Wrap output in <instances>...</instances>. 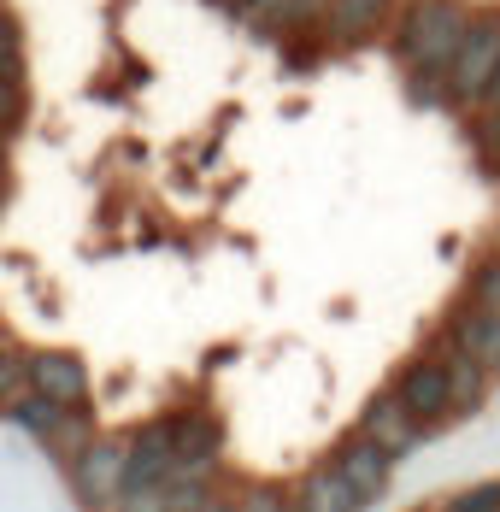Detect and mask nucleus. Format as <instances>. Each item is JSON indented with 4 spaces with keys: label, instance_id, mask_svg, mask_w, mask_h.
Returning a JSON list of instances; mask_svg holds the SVG:
<instances>
[{
    "label": "nucleus",
    "instance_id": "f257e3e1",
    "mask_svg": "<svg viewBox=\"0 0 500 512\" xmlns=\"http://www.w3.org/2000/svg\"><path fill=\"white\" fill-rule=\"evenodd\" d=\"M471 18H477V12H471L465 0H406L400 30H395V53L424 95H430V89H448L453 53L465 42Z\"/></svg>",
    "mask_w": 500,
    "mask_h": 512
},
{
    "label": "nucleus",
    "instance_id": "f03ea898",
    "mask_svg": "<svg viewBox=\"0 0 500 512\" xmlns=\"http://www.w3.org/2000/svg\"><path fill=\"white\" fill-rule=\"evenodd\" d=\"M71 489L77 501L95 512H112L130 489V442L124 436H95L77 460H71Z\"/></svg>",
    "mask_w": 500,
    "mask_h": 512
},
{
    "label": "nucleus",
    "instance_id": "7ed1b4c3",
    "mask_svg": "<svg viewBox=\"0 0 500 512\" xmlns=\"http://www.w3.org/2000/svg\"><path fill=\"white\" fill-rule=\"evenodd\" d=\"M495 71H500V12L495 18H471V30H465V42H459V53H453V71H448L453 101L483 106Z\"/></svg>",
    "mask_w": 500,
    "mask_h": 512
},
{
    "label": "nucleus",
    "instance_id": "20e7f679",
    "mask_svg": "<svg viewBox=\"0 0 500 512\" xmlns=\"http://www.w3.org/2000/svg\"><path fill=\"white\" fill-rule=\"evenodd\" d=\"M395 395L400 407L412 412L424 430H436V424H448V418H459L453 412V383H448V365L436 354H418L406 371L395 377Z\"/></svg>",
    "mask_w": 500,
    "mask_h": 512
},
{
    "label": "nucleus",
    "instance_id": "39448f33",
    "mask_svg": "<svg viewBox=\"0 0 500 512\" xmlns=\"http://www.w3.org/2000/svg\"><path fill=\"white\" fill-rule=\"evenodd\" d=\"M359 436H365L371 448H383V454L400 465L406 454H418V442H424L430 430H424L412 412L400 407L395 389H383V395H371V401H365V412H359Z\"/></svg>",
    "mask_w": 500,
    "mask_h": 512
},
{
    "label": "nucleus",
    "instance_id": "423d86ee",
    "mask_svg": "<svg viewBox=\"0 0 500 512\" xmlns=\"http://www.w3.org/2000/svg\"><path fill=\"white\" fill-rule=\"evenodd\" d=\"M30 389L59 412H83L89 407V365L71 348H42V354H30Z\"/></svg>",
    "mask_w": 500,
    "mask_h": 512
},
{
    "label": "nucleus",
    "instance_id": "0eeeda50",
    "mask_svg": "<svg viewBox=\"0 0 500 512\" xmlns=\"http://www.w3.org/2000/svg\"><path fill=\"white\" fill-rule=\"evenodd\" d=\"M395 12H400V0H330V6H324V30H330V42L359 48V42H371L377 30H389Z\"/></svg>",
    "mask_w": 500,
    "mask_h": 512
},
{
    "label": "nucleus",
    "instance_id": "6e6552de",
    "mask_svg": "<svg viewBox=\"0 0 500 512\" xmlns=\"http://www.w3.org/2000/svg\"><path fill=\"white\" fill-rule=\"evenodd\" d=\"M330 465H336L353 489L365 495V507H371V501H383V495H389V483H395V460H389L383 448H371L365 436H348V442L330 454Z\"/></svg>",
    "mask_w": 500,
    "mask_h": 512
},
{
    "label": "nucleus",
    "instance_id": "1a4fd4ad",
    "mask_svg": "<svg viewBox=\"0 0 500 512\" xmlns=\"http://www.w3.org/2000/svg\"><path fill=\"white\" fill-rule=\"evenodd\" d=\"M124 442H130V489H142V483H171V471H177V442H171L165 418L130 430Z\"/></svg>",
    "mask_w": 500,
    "mask_h": 512
},
{
    "label": "nucleus",
    "instance_id": "9d476101",
    "mask_svg": "<svg viewBox=\"0 0 500 512\" xmlns=\"http://www.w3.org/2000/svg\"><path fill=\"white\" fill-rule=\"evenodd\" d=\"M295 512H365V495L324 460L295 483Z\"/></svg>",
    "mask_w": 500,
    "mask_h": 512
},
{
    "label": "nucleus",
    "instance_id": "9b49d317",
    "mask_svg": "<svg viewBox=\"0 0 500 512\" xmlns=\"http://www.w3.org/2000/svg\"><path fill=\"white\" fill-rule=\"evenodd\" d=\"M436 359L448 365V383H453V412L459 418H471V412L483 407V395H489V365H477V359L465 354L453 336H442V348H436Z\"/></svg>",
    "mask_w": 500,
    "mask_h": 512
},
{
    "label": "nucleus",
    "instance_id": "f8f14e48",
    "mask_svg": "<svg viewBox=\"0 0 500 512\" xmlns=\"http://www.w3.org/2000/svg\"><path fill=\"white\" fill-rule=\"evenodd\" d=\"M448 336L465 348V354L477 359V365H489L500 371V312H483V307H459L448 318Z\"/></svg>",
    "mask_w": 500,
    "mask_h": 512
},
{
    "label": "nucleus",
    "instance_id": "ddd939ff",
    "mask_svg": "<svg viewBox=\"0 0 500 512\" xmlns=\"http://www.w3.org/2000/svg\"><path fill=\"white\" fill-rule=\"evenodd\" d=\"M212 483H142V489H124V501L112 512H200Z\"/></svg>",
    "mask_w": 500,
    "mask_h": 512
},
{
    "label": "nucleus",
    "instance_id": "4468645a",
    "mask_svg": "<svg viewBox=\"0 0 500 512\" xmlns=\"http://www.w3.org/2000/svg\"><path fill=\"white\" fill-rule=\"evenodd\" d=\"M324 6H330V0H265V6L248 12V24L283 36V30H300V24H324Z\"/></svg>",
    "mask_w": 500,
    "mask_h": 512
},
{
    "label": "nucleus",
    "instance_id": "2eb2a0df",
    "mask_svg": "<svg viewBox=\"0 0 500 512\" xmlns=\"http://www.w3.org/2000/svg\"><path fill=\"white\" fill-rule=\"evenodd\" d=\"M6 418H12L24 436H42V442H53V430L65 424V412L53 407V401H42L36 389H24L18 401H6Z\"/></svg>",
    "mask_w": 500,
    "mask_h": 512
},
{
    "label": "nucleus",
    "instance_id": "dca6fc26",
    "mask_svg": "<svg viewBox=\"0 0 500 512\" xmlns=\"http://www.w3.org/2000/svg\"><path fill=\"white\" fill-rule=\"evenodd\" d=\"M236 512H295V489H283V483H248V489H236Z\"/></svg>",
    "mask_w": 500,
    "mask_h": 512
},
{
    "label": "nucleus",
    "instance_id": "f3484780",
    "mask_svg": "<svg viewBox=\"0 0 500 512\" xmlns=\"http://www.w3.org/2000/svg\"><path fill=\"white\" fill-rule=\"evenodd\" d=\"M465 307H483V312H500V259H483L471 289H465Z\"/></svg>",
    "mask_w": 500,
    "mask_h": 512
},
{
    "label": "nucleus",
    "instance_id": "a211bd4d",
    "mask_svg": "<svg viewBox=\"0 0 500 512\" xmlns=\"http://www.w3.org/2000/svg\"><path fill=\"white\" fill-rule=\"evenodd\" d=\"M24 389H30V359L12 354V348H0V407H6V401H18Z\"/></svg>",
    "mask_w": 500,
    "mask_h": 512
},
{
    "label": "nucleus",
    "instance_id": "6ab92c4d",
    "mask_svg": "<svg viewBox=\"0 0 500 512\" xmlns=\"http://www.w3.org/2000/svg\"><path fill=\"white\" fill-rule=\"evenodd\" d=\"M24 83H0V130H12L18 118H24Z\"/></svg>",
    "mask_w": 500,
    "mask_h": 512
},
{
    "label": "nucleus",
    "instance_id": "aec40b11",
    "mask_svg": "<svg viewBox=\"0 0 500 512\" xmlns=\"http://www.w3.org/2000/svg\"><path fill=\"white\" fill-rule=\"evenodd\" d=\"M477 142H483V148H489V154L500 159V112H495V106H483V124H477Z\"/></svg>",
    "mask_w": 500,
    "mask_h": 512
},
{
    "label": "nucleus",
    "instance_id": "412c9836",
    "mask_svg": "<svg viewBox=\"0 0 500 512\" xmlns=\"http://www.w3.org/2000/svg\"><path fill=\"white\" fill-rule=\"evenodd\" d=\"M0 83H24V48H0Z\"/></svg>",
    "mask_w": 500,
    "mask_h": 512
},
{
    "label": "nucleus",
    "instance_id": "4be33fe9",
    "mask_svg": "<svg viewBox=\"0 0 500 512\" xmlns=\"http://www.w3.org/2000/svg\"><path fill=\"white\" fill-rule=\"evenodd\" d=\"M200 512H236V495H224V489H206Z\"/></svg>",
    "mask_w": 500,
    "mask_h": 512
},
{
    "label": "nucleus",
    "instance_id": "5701e85b",
    "mask_svg": "<svg viewBox=\"0 0 500 512\" xmlns=\"http://www.w3.org/2000/svg\"><path fill=\"white\" fill-rule=\"evenodd\" d=\"M483 106H495L500 112V71H495V83H489V95H483Z\"/></svg>",
    "mask_w": 500,
    "mask_h": 512
},
{
    "label": "nucleus",
    "instance_id": "b1692460",
    "mask_svg": "<svg viewBox=\"0 0 500 512\" xmlns=\"http://www.w3.org/2000/svg\"><path fill=\"white\" fill-rule=\"evenodd\" d=\"M0 183H6V130H0Z\"/></svg>",
    "mask_w": 500,
    "mask_h": 512
},
{
    "label": "nucleus",
    "instance_id": "393cba45",
    "mask_svg": "<svg viewBox=\"0 0 500 512\" xmlns=\"http://www.w3.org/2000/svg\"><path fill=\"white\" fill-rule=\"evenodd\" d=\"M0 195H6V183H0Z\"/></svg>",
    "mask_w": 500,
    "mask_h": 512
},
{
    "label": "nucleus",
    "instance_id": "a878e982",
    "mask_svg": "<svg viewBox=\"0 0 500 512\" xmlns=\"http://www.w3.org/2000/svg\"><path fill=\"white\" fill-rule=\"evenodd\" d=\"M236 6H242V0H236Z\"/></svg>",
    "mask_w": 500,
    "mask_h": 512
}]
</instances>
